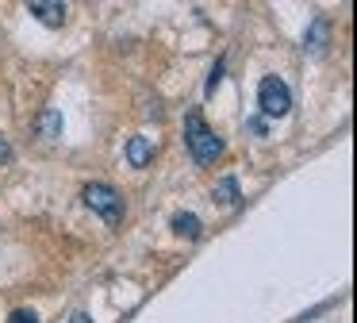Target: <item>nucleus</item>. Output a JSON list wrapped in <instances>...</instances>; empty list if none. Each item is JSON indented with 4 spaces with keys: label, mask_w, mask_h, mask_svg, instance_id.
<instances>
[{
    "label": "nucleus",
    "mask_w": 357,
    "mask_h": 323,
    "mask_svg": "<svg viewBox=\"0 0 357 323\" xmlns=\"http://www.w3.org/2000/svg\"><path fill=\"white\" fill-rule=\"evenodd\" d=\"M185 146H188V154H192L196 166H211V162L223 154V138L204 123L200 112H188L185 115Z\"/></svg>",
    "instance_id": "nucleus-1"
},
{
    "label": "nucleus",
    "mask_w": 357,
    "mask_h": 323,
    "mask_svg": "<svg viewBox=\"0 0 357 323\" xmlns=\"http://www.w3.org/2000/svg\"><path fill=\"white\" fill-rule=\"evenodd\" d=\"M223 81V62H215V69H211V77H208V92H215V85Z\"/></svg>",
    "instance_id": "nucleus-11"
},
{
    "label": "nucleus",
    "mask_w": 357,
    "mask_h": 323,
    "mask_svg": "<svg viewBox=\"0 0 357 323\" xmlns=\"http://www.w3.org/2000/svg\"><path fill=\"white\" fill-rule=\"evenodd\" d=\"M27 12H31L39 23H47V27H62L70 8H66L62 0H31V4H27Z\"/></svg>",
    "instance_id": "nucleus-4"
},
{
    "label": "nucleus",
    "mask_w": 357,
    "mask_h": 323,
    "mask_svg": "<svg viewBox=\"0 0 357 323\" xmlns=\"http://www.w3.org/2000/svg\"><path fill=\"white\" fill-rule=\"evenodd\" d=\"M8 323H39V315H35L31 308H16V312L8 315Z\"/></svg>",
    "instance_id": "nucleus-10"
},
{
    "label": "nucleus",
    "mask_w": 357,
    "mask_h": 323,
    "mask_svg": "<svg viewBox=\"0 0 357 323\" xmlns=\"http://www.w3.org/2000/svg\"><path fill=\"white\" fill-rule=\"evenodd\" d=\"M303 46H311V54H323L326 50V20L311 23V35H307V43H303Z\"/></svg>",
    "instance_id": "nucleus-7"
},
{
    "label": "nucleus",
    "mask_w": 357,
    "mask_h": 323,
    "mask_svg": "<svg viewBox=\"0 0 357 323\" xmlns=\"http://www.w3.org/2000/svg\"><path fill=\"white\" fill-rule=\"evenodd\" d=\"M150 158H154V143H150L146 135H131V138H127V162H131L135 169H142Z\"/></svg>",
    "instance_id": "nucleus-5"
},
{
    "label": "nucleus",
    "mask_w": 357,
    "mask_h": 323,
    "mask_svg": "<svg viewBox=\"0 0 357 323\" xmlns=\"http://www.w3.org/2000/svg\"><path fill=\"white\" fill-rule=\"evenodd\" d=\"M211 196H215L219 204H234V200H238V181H234V177H223V181L215 185V192H211Z\"/></svg>",
    "instance_id": "nucleus-8"
},
{
    "label": "nucleus",
    "mask_w": 357,
    "mask_h": 323,
    "mask_svg": "<svg viewBox=\"0 0 357 323\" xmlns=\"http://www.w3.org/2000/svg\"><path fill=\"white\" fill-rule=\"evenodd\" d=\"M173 231H177V235H185V238H200L204 223H200V215L181 212V215H173Z\"/></svg>",
    "instance_id": "nucleus-6"
},
{
    "label": "nucleus",
    "mask_w": 357,
    "mask_h": 323,
    "mask_svg": "<svg viewBox=\"0 0 357 323\" xmlns=\"http://www.w3.org/2000/svg\"><path fill=\"white\" fill-rule=\"evenodd\" d=\"M8 158H12V146H8V138L0 135V166H4V162H8Z\"/></svg>",
    "instance_id": "nucleus-12"
},
{
    "label": "nucleus",
    "mask_w": 357,
    "mask_h": 323,
    "mask_svg": "<svg viewBox=\"0 0 357 323\" xmlns=\"http://www.w3.org/2000/svg\"><path fill=\"white\" fill-rule=\"evenodd\" d=\"M250 131H254V135H265V120H250Z\"/></svg>",
    "instance_id": "nucleus-13"
},
{
    "label": "nucleus",
    "mask_w": 357,
    "mask_h": 323,
    "mask_svg": "<svg viewBox=\"0 0 357 323\" xmlns=\"http://www.w3.org/2000/svg\"><path fill=\"white\" fill-rule=\"evenodd\" d=\"M70 323H93V320H89L85 312H77V315H70Z\"/></svg>",
    "instance_id": "nucleus-14"
},
{
    "label": "nucleus",
    "mask_w": 357,
    "mask_h": 323,
    "mask_svg": "<svg viewBox=\"0 0 357 323\" xmlns=\"http://www.w3.org/2000/svg\"><path fill=\"white\" fill-rule=\"evenodd\" d=\"M81 196H85V204L93 208L96 215H104V223H112V227L123 220V196H119L112 185H100V181L85 185V192H81Z\"/></svg>",
    "instance_id": "nucleus-3"
},
{
    "label": "nucleus",
    "mask_w": 357,
    "mask_h": 323,
    "mask_svg": "<svg viewBox=\"0 0 357 323\" xmlns=\"http://www.w3.org/2000/svg\"><path fill=\"white\" fill-rule=\"evenodd\" d=\"M39 131L47 138H58V135H62V115H58L54 108H47V112H43V120H39Z\"/></svg>",
    "instance_id": "nucleus-9"
},
{
    "label": "nucleus",
    "mask_w": 357,
    "mask_h": 323,
    "mask_svg": "<svg viewBox=\"0 0 357 323\" xmlns=\"http://www.w3.org/2000/svg\"><path fill=\"white\" fill-rule=\"evenodd\" d=\"M257 108H261L265 120H280V115L292 112V92L280 77H261L257 85Z\"/></svg>",
    "instance_id": "nucleus-2"
}]
</instances>
